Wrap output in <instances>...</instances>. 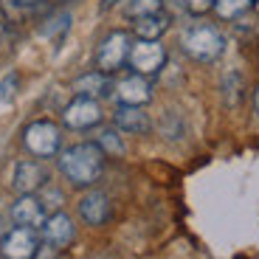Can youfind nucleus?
Listing matches in <instances>:
<instances>
[{
    "label": "nucleus",
    "mask_w": 259,
    "mask_h": 259,
    "mask_svg": "<svg viewBox=\"0 0 259 259\" xmlns=\"http://www.w3.org/2000/svg\"><path fill=\"white\" fill-rule=\"evenodd\" d=\"M116 3H121V0H104V9H113Z\"/></svg>",
    "instance_id": "27"
},
{
    "label": "nucleus",
    "mask_w": 259,
    "mask_h": 259,
    "mask_svg": "<svg viewBox=\"0 0 259 259\" xmlns=\"http://www.w3.org/2000/svg\"><path fill=\"white\" fill-rule=\"evenodd\" d=\"M99 147L104 149V155H124V141L121 136H118V130L116 127H107L99 133Z\"/></svg>",
    "instance_id": "19"
},
{
    "label": "nucleus",
    "mask_w": 259,
    "mask_h": 259,
    "mask_svg": "<svg viewBox=\"0 0 259 259\" xmlns=\"http://www.w3.org/2000/svg\"><path fill=\"white\" fill-rule=\"evenodd\" d=\"M113 127L118 133H127V136H144L149 133L152 121L144 113V107H133V104H118L116 113H113Z\"/></svg>",
    "instance_id": "13"
},
{
    "label": "nucleus",
    "mask_w": 259,
    "mask_h": 259,
    "mask_svg": "<svg viewBox=\"0 0 259 259\" xmlns=\"http://www.w3.org/2000/svg\"><path fill=\"white\" fill-rule=\"evenodd\" d=\"M104 158L107 155H104V149L96 141H82V144L62 149L57 163H59V172L65 175V181L71 186L91 189L104 172Z\"/></svg>",
    "instance_id": "1"
},
{
    "label": "nucleus",
    "mask_w": 259,
    "mask_h": 259,
    "mask_svg": "<svg viewBox=\"0 0 259 259\" xmlns=\"http://www.w3.org/2000/svg\"><path fill=\"white\" fill-rule=\"evenodd\" d=\"M9 214H12L14 226H26V228H42V223L48 217L46 206H42V200L37 194H20L17 200L12 203Z\"/></svg>",
    "instance_id": "11"
},
{
    "label": "nucleus",
    "mask_w": 259,
    "mask_h": 259,
    "mask_svg": "<svg viewBox=\"0 0 259 259\" xmlns=\"http://www.w3.org/2000/svg\"><path fill=\"white\" fill-rule=\"evenodd\" d=\"M102 116H104L102 104L88 96H76L62 110V121H65V127H71V130H91L96 124H102Z\"/></svg>",
    "instance_id": "8"
},
{
    "label": "nucleus",
    "mask_w": 259,
    "mask_h": 259,
    "mask_svg": "<svg viewBox=\"0 0 259 259\" xmlns=\"http://www.w3.org/2000/svg\"><path fill=\"white\" fill-rule=\"evenodd\" d=\"M48 183V172L37 158H23L14 163L12 172V189L17 194H37L39 189H46Z\"/></svg>",
    "instance_id": "7"
},
{
    "label": "nucleus",
    "mask_w": 259,
    "mask_h": 259,
    "mask_svg": "<svg viewBox=\"0 0 259 259\" xmlns=\"http://www.w3.org/2000/svg\"><path fill=\"white\" fill-rule=\"evenodd\" d=\"M183 54L192 57L194 62H214L220 59V54L226 51V37L220 34L217 26H208V23H197V26H189L181 37Z\"/></svg>",
    "instance_id": "2"
},
{
    "label": "nucleus",
    "mask_w": 259,
    "mask_h": 259,
    "mask_svg": "<svg viewBox=\"0 0 259 259\" xmlns=\"http://www.w3.org/2000/svg\"><path fill=\"white\" fill-rule=\"evenodd\" d=\"M130 48H133V37L127 31H110L96 48V71L116 73L130 59Z\"/></svg>",
    "instance_id": "4"
},
{
    "label": "nucleus",
    "mask_w": 259,
    "mask_h": 259,
    "mask_svg": "<svg viewBox=\"0 0 259 259\" xmlns=\"http://www.w3.org/2000/svg\"><path fill=\"white\" fill-rule=\"evenodd\" d=\"M14 88H17V73H9L3 82H0V99H12L14 96Z\"/></svg>",
    "instance_id": "22"
},
{
    "label": "nucleus",
    "mask_w": 259,
    "mask_h": 259,
    "mask_svg": "<svg viewBox=\"0 0 259 259\" xmlns=\"http://www.w3.org/2000/svg\"><path fill=\"white\" fill-rule=\"evenodd\" d=\"M163 12V0H130L127 17H149V14H161Z\"/></svg>",
    "instance_id": "20"
},
{
    "label": "nucleus",
    "mask_w": 259,
    "mask_h": 259,
    "mask_svg": "<svg viewBox=\"0 0 259 259\" xmlns=\"http://www.w3.org/2000/svg\"><path fill=\"white\" fill-rule=\"evenodd\" d=\"M79 217L93 228L104 226V223L110 220V197L104 192H99V189H91L79 200Z\"/></svg>",
    "instance_id": "12"
},
{
    "label": "nucleus",
    "mask_w": 259,
    "mask_h": 259,
    "mask_svg": "<svg viewBox=\"0 0 259 259\" xmlns=\"http://www.w3.org/2000/svg\"><path fill=\"white\" fill-rule=\"evenodd\" d=\"M62 3H73V0H62Z\"/></svg>",
    "instance_id": "30"
},
{
    "label": "nucleus",
    "mask_w": 259,
    "mask_h": 259,
    "mask_svg": "<svg viewBox=\"0 0 259 259\" xmlns=\"http://www.w3.org/2000/svg\"><path fill=\"white\" fill-rule=\"evenodd\" d=\"M9 231V226H6V217H3V214H0V240H3V234Z\"/></svg>",
    "instance_id": "25"
},
{
    "label": "nucleus",
    "mask_w": 259,
    "mask_h": 259,
    "mask_svg": "<svg viewBox=\"0 0 259 259\" xmlns=\"http://www.w3.org/2000/svg\"><path fill=\"white\" fill-rule=\"evenodd\" d=\"M23 147L34 158H54L59 155V147H62V130L48 118H37L23 130Z\"/></svg>",
    "instance_id": "3"
},
{
    "label": "nucleus",
    "mask_w": 259,
    "mask_h": 259,
    "mask_svg": "<svg viewBox=\"0 0 259 259\" xmlns=\"http://www.w3.org/2000/svg\"><path fill=\"white\" fill-rule=\"evenodd\" d=\"M57 253H59V248L48 245V242H39V248H37V253H34V259H57Z\"/></svg>",
    "instance_id": "24"
},
{
    "label": "nucleus",
    "mask_w": 259,
    "mask_h": 259,
    "mask_svg": "<svg viewBox=\"0 0 259 259\" xmlns=\"http://www.w3.org/2000/svg\"><path fill=\"white\" fill-rule=\"evenodd\" d=\"M42 206H46V211L51 208V211H59V206H62V192L59 189H48V183H46V192H42Z\"/></svg>",
    "instance_id": "21"
},
{
    "label": "nucleus",
    "mask_w": 259,
    "mask_h": 259,
    "mask_svg": "<svg viewBox=\"0 0 259 259\" xmlns=\"http://www.w3.org/2000/svg\"><path fill=\"white\" fill-rule=\"evenodd\" d=\"M37 3H42V0H31V6H37Z\"/></svg>",
    "instance_id": "28"
},
{
    "label": "nucleus",
    "mask_w": 259,
    "mask_h": 259,
    "mask_svg": "<svg viewBox=\"0 0 259 259\" xmlns=\"http://www.w3.org/2000/svg\"><path fill=\"white\" fill-rule=\"evenodd\" d=\"M253 6H256V12H259V0H253Z\"/></svg>",
    "instance_id": "29"
},
{
    "label": "nucleus",
    "mask_w": 259,
    "mask_h": 259,
    "mask_svg": "<svg viewBox=\"0 0 259 259\" xmlns=\"http://www.w3.org/2000/svg\"><path fill=\"white\" fill-rule=\"evenodd\" d=\"M169 28V14H149V17H138L133 23V31L138 39H161V34Z\"/></svg>",
    "instance_id": "15"
},
{
    "label": "nucleus",
    "mask_w": 259,
    "mask_h": 259,
    "mask_svg": "<svg viewBox=\"0 0 259 259\" xmlns=\"http://www.w3.org/2000/svg\"><path fill=\"white\" fill-rule=\"evenodd\" d=\"M39 234H42V242H48V245H54V248L62 251L65 245L73 242L76 226H73V220L65 211H51L46 217V223H42V228H39Z\"/></svg>",
    "instance_id": "9"
},
{
    "label": "nucleus",
    "mask_w": 259,
    "mask_h": 259,
    "mask_svg": "<svg viewBox=\"0 0 259 259\" xmlns=\"http://www.w3.org/2000/svg\"><path fill=\"white\" fill-rule=\"evenodd\" d=\"M253 110L259 113V84H256V93H253Z\"/></svg>",
    "instance_id": "26"
},
{
    "label": "nucleus",
    "mask_w": 259,
    "mask_h": 259,
    "mask_svg": "<svg viewBox=\"0 0 259 259\" xmlns=\"http://www.w3.org/2000/svg\"><path fill=\"white\" fill-rule=\"evenodd\" d=\"M68 28H71V14H68V12H57L54 17L46 20V26H42V37L59 39L62 34H68Z\"/></svg>",
    "instance_id": "18"
},
{
    "label": "nucleus",
    "mask_w": 259,
    "mask_h": 259,
    "mask_svg": "<svg viewBox=\"0 0 259 259\" xmlns=\"http://www.w3.org/2000/svg\"><path fill=\"white\" fill-rule=\"evenodd\" d=\"M113 93H116L118 104H133V107H144L152 99V88H149L147 76H141V73L121 76L113 84Z\"/></svg>",
    "instance_id": "10"
},
{
    "label": "nucleus",
    "mask_w": 259,
    "mask_h": 259,
    "mask_svg": "<svg viewBox=\"0 0 259 259\" xmlns=\"http://www.w3.org/2000/svg\"><path fill=\"white\" fill-rule=\"evenodd\" d=\"M251 6H253V0H214V12L223 20L240 17V14H245Z\"/></svg>",
    "instance_id": "16"
},
{
    "label": "nucleus",
    "mask_w": 259,
    "mask_h": 259,
    "mask_svg": "<svg viewBox=\"0 0 259 259\" xmlns=\"http://www.w3.org/2000/svg\"><path fill=\"white\" fill-rule=\"evenodd\" d=\"M183 3L192 14H206L208 9H214V0H183Z\"/></svg>",
    "instance_id": "23"
},
{
    "label": "nucleus",
    "mask_w": 259,
    "mask_h": 259,
    "mask_svg": "<svg viewBox=\"0 0 259 259\" xmlns=\"http://www.w3.org/2000/svg\"><path fill=\"white\" fill-rule=\"evenodd\" d=\"M39 248V237L37 228H26V226H14L3 234L0 240V256L3 259H34Z\"/></svg>",
    "instance_id": "6"
},
{
    "label": "nucleus",
    "mask_w": 259,
    "mask_h": 259,
    "mask_svg": "<svg viewBox=\"0 0 259 259\" xmlns=\"http://www.w3.org/2000/svg\"><path fill=\"white\" fill-rule=\"evenodd\" d=\"M73 93L76 96H88V99H107L113 93V79L110 73H102V71H91V73H82V76L73 82Z\"/></svg>",
    "instance_id": "14"
},
{
    "label": "nucleus",
    "mask_w": 259,
    "mask_h": 259,
    "mask_svg": "<svg viewBox=\"0 0 259 259\" xmlns=\"http://www.w3.org/2000/svg\"><path fill=\"white\" fill-rule=\"evenodd\" d=\"M130 68L133 73L141 76H155L166 62V48L161 46V39H136L130 48Z\"/></svg>",
    "instance_id": "5"
},
{
    "label": "nucleus",
    "mask_w": 259,
    "mask_h": 259,
    "mask_svg": "<svg viewBox=\"0 0 259 259\" xmlns=\"http://www.w3.org/2000/svg\"><path fill=\"white\" fill-rule=\"evenodd\" d=\"M31 9H34L31 0H0V12H3V17H6V20H12V23L26 20Z\"/></svg>",
    "instance_id": "17"
}]
</instances>
